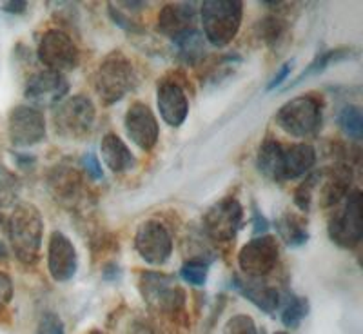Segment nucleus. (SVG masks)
<instances>
[{"instance_id":"13","label":"nucleus","mask_w":363,"mask_h":334,"mask_svg":"<svg viewBox=\"0 0 363 334\" xmlns=\"http://www.w3.org/2000/svg\"><path fill=\"white\" fill-rule=\"evenodd\" d=\"M314 191H313V204L316 202L322 209L338 206L345 196L351 193L354 173L349 164H338L323 167V169L314 171Z\"/></svg>"},{"instance_id":"11","label":"nucleus","mask_w":363,"mask_h":334,"mask_svg":"<svg viewBox=\"0 0 363 334\" xmlns=\"http://www.w3.org/2000/svg\"><path fill=\"white\" fill-rule=\"evenodd\" d=\"M135 251L138 252L142 260L149 265L167 264L173 255V236L164 222L155 218H149L136 227L135 238Z\"/></svg>"},{"instance_id":"35","label":"nucleus","mask_w":363,"mask_h":334,"mask_svg":"<svg viewBox=\"0 0 363 334\" xmlns=\"http://www.w3.org/2000/svg\"><path fill=\"white\" fill-rule=\"evenodd\" d=\"M108 13H109V18L113 21V24L118 26V28H122L124 31H128V33H142L144 29H142V26H138V22L135 21V18H131L129 15H125L122 9L118 8L116 4H108Z\"/></svg>"},{"instance_id":"43","label":"nucleus","mask_w":363,"mask_h":334,"mask_svg":"<svg viewBox=\"0 0 363 334\" xmlns=\"http://www.w3.org/2000/svg\"><path fill=\"white\" fill-rule=\"evenodd\" d=\"M129 334H157L153 330V325L145 323L144 320H135V322L129 325Z\"/></svg>"},{"instance_id":"7","label":"nucleus","mask_w":363,"mask_h":334,"mask_svg":"<svg viewBox=\"0 0 363 334\" xmlns=\"http://www.w3.org/2000/svg\"><path fill=\"white\" fill-rule=\"evenodd\" d=\"M244 223V206L235 194H227L203 213V236L213 244H231Z\"/></svg>"},{"instance_id":"25","label":"nucleus","mask_w":363,"mask_h":334,"mask_svg":"<svg viewBox=\"0 0 363 334\" xmlns=\"http://www.w3.org/2000/svg\"><path fill=\"white\" fill-rule=\"evenodd\" d=\"M351 57H352V50H349V48H336V50L320 51V53L311 60L309 66H306V69L301 71V73L298 74L296 79H294L289 86L284 87V91H289L293 89V87L300 86L301 82H306V80L311 79V77L322 74L323 71L329 69V66H333V64H338L342 62V60H347V58H351Z\"/></svg>"},{"instance_id":"20","label":"nucleus","mask_w":363,"mask_h":334,"mask_svg":"<svg viewBox=\"0 0 363 334\" xmlns=\"http://www.w3.org/2000/svg\"><path fill=\"white\" fill-rule=\"evenodd\" d=\"M199 8L194 2H171L158 11L157 31L164 37L177 40L182 35L193 31Z\"/></svg>"},{"instance_id":"46","label":"nucleus","mask_w":363,"mask_h":334,"mask_svg":"<svg viewBox=\"0 0 363 334\" xmlns=\"http://www.w3.org/2000/svg\"><path fill=\"white\" fill-rule=\"evenodd\" d=\"M89 334H104V333H102V330H99V329H93Z\"/></svg>"},{"instance_id":"30","label":"nucleus","mask_w":363,"mask_h":334,"mask_svg":"<svg viewBox=\"0 0 363 334\" xmlns=\"http://www.w3.org/2000/svg\"><path fill=\"white\" fill-rule=\"evenodd\" d=\"M338 126L345 136H349L351 140L359 142L363 136V115L359 106L349 104L342 111L338 113Z\"/></svg>"},{"instance_id":"22","label":"nucleus","mask_w":363,"mask_h":334,"mask_svg":"<svg viewBox=\"0 0 363 334\" xmlns=\"http://www.w3.org/2000/svg\"><path fill=\"white\" fill-rule=\"evenodd\" d=\"M316 164V149L307 142L284 145V182L296 180Z\"/></svg>"},{"instance_id":"45","label":"nucleus","mask_w":363,"mask_h":334,"mask_svg":"<svg viewBox=\"0 0 363 334\" xmlns=\"http://www.w3.org/2000/svg\"><path fill=\"white\" fill-rule=\"evenodd\" d=\"M0 258H8V247L4 242H0Z\"/></svg>"},{"instance_id":"12","label":"nucleus","mask_w":363,"mask_h":334,"mask_svg":"<svg viewBox=\"0 0 363 334\" xmlns=\"http://www.w3.org/2000/svg\"><path fill=\"white\" fill-rule=\"evenodd\" d=\"M280 260V244L277 236L262 235L255 236L240 249L238 267L244 277L265 278L269 277Z\"/></svg>"},{"instance_id":"39","label":"nucleus","mask_w":363,"mask_h":334,"mask_svg":"<svg viewBox=\"0 0 363 334\" xmlns=\"http://www.w3.org/2000/svg\"><path fill=\"white\" fill-rule=\"evenodd\" d=\"M293 66H294V58H291V60H287V62L281 64L280 67H278V71L274 73V77H272L271 80H269L267 87H265V91L267 93H271V91H274L277 87H280L281 84L285 82V80L289 79L291 71H293Z\"/></svg>"},{"instance_id":"24","label":"nucleus","mask_w":363,"mask_h":334,"mask_svg":"<svg viewBox=\"0 0 363 334\" xmlns=\"http://www.w3.org/2000/svg\"><path fill=\"white\" fill-rule=\"evenodd\" d=\"M277 231L280 240L287 247H301L309 242V227L307 218L294 211H285L277 220Z\"/></svg>"},{"instance_id":"9","label":"nucleus","mask_w":363,"mask_h":334,"mask_svg":"<svg viewBox=\"0 0 363 334\" xmlns=\"http://www.w3.org/2000/svg\"><path fill=\"white\" fill-rule=\"evenodd\" d=\"M37 58L45 69L57 73H69L80 64V50L73 38L62 29H48L38 38Z\"/></svg>"},{"instance_id":"3","label":"nucleus","mask_w":363,"mask_h":334,"mask_svg":"<svg viewBox=\"0 0 363 334\" xmlns=\"http://www.w3.org/2000/svg\"><path fill=\"white\" fill-rule=\"evenodd\" d=\"M136 82L135 64L122 50L109 51L91 74V86L104 106L120 102L135 89Z\"/></svg>"},{"instance_id":"31","label":"nucleus","mask_w":363,"mask_h":334,"mask_svg":"<svg viewBox=\"0 0 363 334\" xmlns=\"http://www.w3.org/2000/svg\"><path fill=\"white\" fill-rule=\"evenodd\" d=\"M242 64V57L238 53H229L222 55L220 58H216L215 62L211 64L209 69L206 73V82L218 84L222 82L223 79L231 77V73H235L236 67Z\"/></svg>"},{"instance_id":"8","label":"nucleus","mask_w":363,"mask_h":334,"mask_svg":"<svg viewBox=\"0 0 363 334\" xmlns=\"http://www.w3.org/2000/svg\"><path fill=\"white\" fill-rule=\"evenodd\" d=\"M362 211V191L352 189L345 196V204L338 211H335L329 218L327 235L333 244L342 249L358 247L363 236Z\"/></svg>"},{"instance_id":"16","label":"nucleus","mask_w":363,"mask_h":334,"mask_svg":"<svg viewBox=\"0 0 363 334\" xmlns=\"http://www.w3.org/2000/svg\"><path fill=\"white\" fill-rule=\"evenodd\" d=\"M67 93H69V82L66 74L50 69L35 71L24 87V96L35 104V108L37 106L55 108L66 99Z\"/></svg>"},{"instance_id":"19","label":"nucleus","mask_w":363,"mask_h":334,"mask_svg":"<svg viewBox=\"0 0 363 334\" xmlns=\"http://www.w3.org/2000/svg\"><path fill=\"white\" fill-rule=\"evenodd\" d=\"M233 291L251 301L256 309H260L262 313L272 314L277 313L281 306V294L274 285L267 284L264 278H249L242 277V274H235L231 278Z\"/></svg>"},{"instance_id":"34","label":"nucleus","mask_w":363,"mask_h":334,"mask_svg":"<svg viewBox=\"0 0 363 334\" xmlns=\"http://www.w3.org/2000/svg\"><path fill=\"white\" fill-rule=\"evenodd\" d=\"M314 171L306 177V180L300 182V186L294 189V206L301 211V213H309L313 209V191H314Z\"/></svg>"},{"instance_id":"44","label":"nucleus","mask_w":363,"mask_h":334,"mask_svg":"<svg viewBox=\"0 0 363 334\" xmlns=\"http://www.w3.org/2000/svg\"><path fill=\"white\" fill-rule=\"evenodd\" d=\"M15 162H17L18 167L22 169H29V167H33L37 158L31 157V155H22V153H15Z\"/></svg>"},{"instance_id":"4","label":"nucleus","mask_w":363,"mask_h":334,"mask_svg":"<svg viewBox=\"0 0 363 334\" xmlns=\"http://www.w3.org/2000/svg\"><path fill=\"white\" fill-rule=\"evenodd\" d=\"M244 2L240 0H206L200 4L203 37L215 48L231 44L242 28Z\"/></svg>"},{"instance_id":"28","label":"nucleus","mask_w":363,"mask_h":334,"mask_svg":"<svg viewBox=\"0 0 363 334\" xmlns=\"http://www.w3.org/2000/svg\"><path fill=\"white\" fill-rule=\"evenodd\" d=\"M285 35H287V24L278 15H267V17L260 18L258 24H256V37L260 38L271 50L280 45Z\"/></svg>"},{"instance_id":"38","label":"nucleus","mask_w":363,"mask_h":334,"mask_svg":"<svg viewBox=\"0 0 363 334\" xmlns=\"http://www.w3.org/2000/svg\"><path fill=\"white\" fill-rule=\"evenodd\" d=\"M13 294H15V287H13V280L8 272L0 271V313L11 304Z\"/></svg>"},{"instance_id":"2","label":"nucleus","mask_w":363,"mask_h":334,"mask_svg":"<svg viewBox=\"0 0 363 334\" xmlns=\"http://www.w3.org/2000/svg\"><path fill=\"white\" fill-rule=\"evenodd\" d=\"M8 238L13 255L24 265H35L40 258L44 240V218L35 204L21 202L8 218Z\"/></svg>"},{"instance_id":"40","label":"nucleus","mask_w":363,"mask_h":334,"mask_svg":"<svg viewBox=\"0 0 363 334\" xmlns=\"http://www.w3.org/2000/svg\"><path fill=\"white\" fill-rule=\"evenodd\" d=\"M269 231V220L262 215V211L256 206H252V235L262 236L267 235Z\"/></svg>"},{"instance_id":"23","label":"nucleus","mask_w":363,"mask_h":334,"mask_svg":"<svg viewBox=\"0 0 363 334\" xmlns=\"http://www.w3.org/2000/svg\"><path fill=\"white\" fill-rule=\"evenodd\" d=\"M256 167L269 180L284 182V144L274 136H265L256 153Z\"/></svg>"},{"instance_id":"29","label":"nucleus","mask_w":363,"mask_h":334,"mask_svg":"<svg viewBox=\"0 0 363 334\" xmlns=\"http://www.w3.org/2000/svg\"><path fill=\"white\" fill-rule=\"evenodd\" d=\"M21 178L13 173L8 165L0 162V209L15 206L21 196Z\"/></svg>"},{"instance_id":"33","label":"nucleus","mask_w":363,"mask_h":334,"mask_svg":"<svg viewBox=\"0 0 363 334\" xmlns=\"http://www.w3.org/2000/svg\"><path fill=\"white\" fill-rule=\"evenodd\" d=\"M222 334H264V330L260 333L256 322L252 320L249 314H233L229 320L223 325Z\"/></svg>"},{"instance_id":"48","label":"nucleus","mask_w":363,"mask_h":334,"mask_svg":"<svg viewBox=\"0 0 363 334\" xmlns=\"http://www.w3.org/2000/svg\"><path fill=\"white\" fill-rule=\"evenodd\" d=\"M274 334H289V333H287V330H278V333H274Z\"/></svg>"},{"instance_id":"17","label":"nucleus","mask_w":363,"mask_h":334,"mask_svg":"<svg viewBox=\"0 0 363 334\" xmlns=\"http://www.w3.org/2000/svg\"><path fill=\"white\" fill-rule=\"evenodd\" d=\"M79 271V252L67 235L53 231L48 242V272L57 284L73 280Z\"/></svg>"},{"instance_id":"5","label":"nucleus","mask_w":363,"mask_h":334,"mask_svg":"<svg viewBox=\"0 0 363 334\" xmlns=\"http://www.w3.org/2000/svg\"><path fill=\"white\" fill-rule=\"evenodd\" d=\"M323 122V102L314 93L294 96L285 102L274 115V124L294 138L316 135Z\"/></svg>"},{"instance_id":"41","label":"nucleus","mask_w":363,"mask_h":334,"mask_svg":"<svg viewBox=\"0 0 363 334\" xmlns=\"http://www.w3.org/2000/svg\"><path fill=\"white\" fill-rule=\"evenodd\" d=\"M102 278L106 282H118L122 278V269L116 262H108V264H104L102 267Z\"/></svg>"},{"instance_id":"42","label":"nucleus","mask_w":363,"mask_h":334,"mask_svg":"<svg viewBox=\"0 0 363 334\" xmlns=\"http://www.w3.org/2000/svg\"><path fill=\"white\" fill-rule=\"evenodd\" d=\"M2 9L9 13V15H24L29 9V4L24 2V0H9V2H4Z\"/></svg>"},{"instance_id":"15","label":"nucleus","mask_w":363,"mask_h":334,"mask_svg":"<svg viewBox=\"0 0 363 334\" xmlns=\"http://www.w3.org/2000/svg\"><path fill=\"white\" fill-rule=\"evenodd\" d=\"M124 129L129 140L144 153L153 151L160 138V126H158L157 116L153 109L142 100H135L128 108L124 115Z\"/></svg>"},{"instance_id":"21","label":"nucleus","mask_w":363,"mask_h":334,"mask_svg":"<svg viewBox=\"0 0 363 334\" xmlns=\"http://www.w3.org/2000/svg\"><path fill=\"white\" fill-rule=\"evenodd\" d=\"M100 155H102L104 165H106L111 173L122 174L135 169V155L131 153V149L128 147V144H125L116 133H108V135L102 136V142H100Z\"/></svg>"},{"instance_id":"47","label":"nucleus","mask_w":363,"mask_h":334,"mask_svg":"<svg viewBox=\"0 0 363 334\" xmlns=\"http://www.w3.org/2000/svg\"><path fill=\"white\" fill-rule=\"evenodd\" d=\"M2 223H4V216L0 215V227H2Z\"/></svg>"},{"instance_id":"14","label":"nucleus","mask_w":363,"mask_h":334,"mask_svg":"<svg viewBox=\"0 0 363 334\" xmlns=\"http://www.w3.org/2000/svg\"><path fill=\"white\" fill-rule=\"evenodd\" d=\"M45 116L35 106H15L8 115V136L15 147H33L45 140Z\"/></svg>"},{"instance_id":"32","label":"nucleus","mask_w":363,"mask_h":334,"mask_svg":"<svg viewBox=\"0 0 363 334\" xmlns=\"http://www.w3.org/2000/svg\"><path fill=\"white\" fill-rule=\"evenodd\" d=\"M209 277V264L202 260H186L180 267V278L193 287H203Z\"/></svg>"},{"instance_id":"10","label":"nucleus","mask_w":363,"mask_h":334,"mask_svg":"<svg viewBox=\"0 0 363 334\" xmlns=\"http://www.w3.org/2000/svg\"><path fill=\"white\" fill-rule=\"evenodd\" d=\"M48 191L51 199L62 207L71 211L80 209L89 202V191L86 187V180L79 167L71 164H57L48 173Z\"/></svg>"},{"instance_id":"27","label":"nucleus","mask_w":363,"mask_h":334,"mask_svg":"<svg viewBox=\"0 0 363 334\" xmlns=\"http://www.w3.org/2000/svg\"><path fill=\"white\" fill-rule=\"evenodd\" d=\"M309 311L311 304L307 296H298L294 293H287L285 294V304L281 307L280 320L287 329H296L309 316Z\"/></svg>"},{"instance_id":"37","label":"nucleus","mask_w":363,"mask_h":334,"mask_svg":"<svg viewBox=\"0 0 363 334\" xmlns=\"http://www.w3.org/2000/svg\"><path fill=\"white\" fill-rule=\"evenodd\" d=\"M80 167H82L84 174H87V178H91V180H104L102 164H100L99 157L93 151H87V153L82 155V158H80Z\"/></svg>"},{"instance_id":"1","label":"nucleus","mask_w":363,"mask_h":334,"mask_svg":"<svg viewBox=\"0 0 363 334\" xmlns=\"http://www.w3.org/2000/svg\"><path fill=\"white\" fill-rule=\"evenodd\" d=\"M138 291L153 313L171 322L186 323L187 294L173 274L157 271H142L138 274Z\"/></svg>"},{"instance_id":"18","label":"nucleus","mask_w":363,"mask_h":334,"mask_svg":"<svg viewBox=\"0 0 363 334\" xmlns=\"http://www.w3.org/2000/svg\"><path fill=\"white\" fill-rule=\"evenodd\" d=\"M157 106L162 120L169 128H180L189 116V100L180 80L165 77L157 86Z\"/></svg>"},{"instance_id":"26","label":"nucleus","mask_w":363,"mask_h":334,"mask_svg":"<svg viewBox=\"0 0 363 334\" xmlns=\"http://www.w3.org/2000/svg\"><path fill=\"white\" fill-rule=\"evenodd\" d=\"M177 45V55L180 62L186 66H199L206 58V38L200 33L199 29H193L189 33L182 35L177 40H173Z\"/></svg>"},{"instance_id":"6","label":"nucleus","mask_w":363,"mask_h":334,"mask_svg":"<svg viewBox=\"0 0 363 334\" xmlns=\"http://www.w3.org/2000/svg\"><path fill=\"white\" fill-rule=\"evenodd\" d=\"M53 129L64 140H84L95 128L96 108L87 95H73L53 108Z\"/></svg>"},{"instance_id":"36","label":"nucleus","mask_w":363,"mask_h":334,"mask_svg":"<svg viewBox=\"0 0 363 334\" xmlns=\"http://www.w3.org/2000/svg\"><path fill=\"white\" fill-rule=\"evenodd\" d=\"M64 330H66V327H64L62 318L53 311L44 313L38 320L37 334H64Z\"/></svg>"}]
</instances>
